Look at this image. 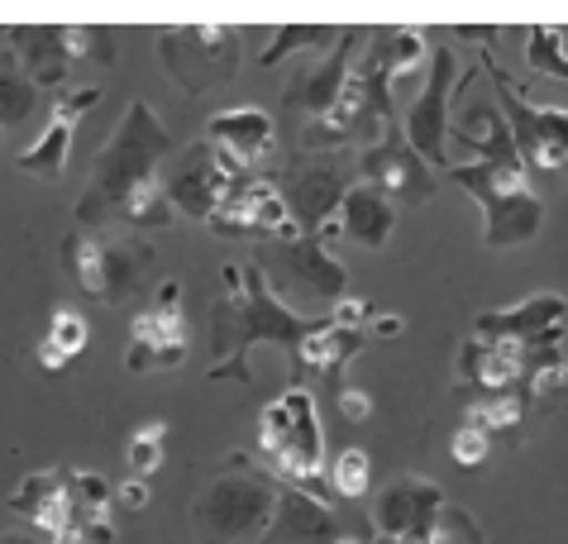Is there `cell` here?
<instances>
[{
    "label": "cell",
    "instance_id": "31",
    "mask_svg": "<svg viewBox=\"0 0 568 544\" xmlns=\"http://www.w3.org/2000/svg\"><path fill=\"white\" fill-rule=\"evenodd\" d=\"M373 483V463L363 450H339L335 463H329V492L335 502H363V492Z\"/></svg>",
    "mask_w": 568,
    "mask_h": 544
},
{
    "label": "cell",
    "instance_id": "14",
    "mask_svg": "<svg viewBox=\"0 0 568 544\" xmlns=\"http://www.w3.org/2000/svg\"><path fill=\"white\" fill-rule=\"evenodd\" d=\"M211 230L225 239L267 234V239H277V244H296V239H302V230H296V220L287 211V197H282L277 178H267V172H254V178H244L230 191L225 205L211 215Z\"/></svg>",
    "mask_w": 568,
    "mask_h": 544
},
{
    "label": "cell",
    "instance_id": "5",
    "mask_svg": "<svg viewBox=\"0 0 568 544\" xmlns=\"http://www.w3.org/2000/svg\"><path fill=\"white\" fill-rule=\"evenodd\" d=\"M449 178L483 205V244L511 249L530 244L545 225V201L530 191L526 172H501L493 163H454Z\"/></svg>",
    "mask_w": 568,
    "mask_h": 544
},
{
    "label": "cell",
    "instance_id": "39",
    "mask_svg": "<svg viewBox=\"0 0 568 544\" xmlns=\"http://www.w3.org/2000/svg\"><path fill=\"white\" fill-rule=\"evenodd\" d=\"M335 402H339V411H344V421H368V411H373V396L368 392H358V387H339L335 392Z\"/></svg>",
    "mask_w": 568,
    "mask_h": 544
},
{
    "label": "cell",
    "instance_id": "16",
    "mask_svg": "<svg viewBox=\"0 0 568 544\" xmlns=\"http://www.w3.org/2000/svg\"><path fill=\"white\" fill-rule=\"evenodd\" d=\"M101 105V91L97 87H68L53 95V120L49 130L39 134V143H29V149L14 158V168L24 172V178H39V182H58L62 168H68L72 158V139H77V124H82L87 110Z\"/></svg>",
    "mask_w": 568,
    "mask_h": 544
},
{
    "label": "cell",
    "instance_id": "7",
    "mask_svg": "<svg viewBox=\"0 0 568 544\" xmlns=\"http://www.w3.org/2000/svg\"><path fill=\"white\" fill-rule=\"evenodd\" d=\"M483 68L493 77L497 87V101H501V115H507V130H511V143L520 153V168H535V172H549V178H568V110H555V105H530L520 87L501 72V62L493 58V29H483Z\"/></svg>",
    "mask_w": 568,
    "mask_h": 544
},
{
    "label": "cell",
    "instance_id": "35",
    "mask_svg": "<svg viewBox=\"0 0 568 544\" xmlns=\"http://www.w3.org/2000/svg\"><path fill=\"white\" fill-rule=\"evenodd\" d=\"M62 43H68L72 62H115L110 53V29H87V24H62Z\"/></svg>",
    "mask_w": 568,
    "mask_h": 544
},
{
    "label": "cell",
    "instance_id": "28",
    "mask_svg": "<svg viewBox=\"0 0 568 544\" xmlns=\"http://www.w3.org/2000/svg\"><path fill=\"white\" fill-rule=\"evenodd\" d=\"M34 105H39V87L20 72V62H14L10 48H0V130L24 124L34 115Z\"/></svg>",
    "mask_w": 568,
    "mask_h": 544
},
{
    "label": "cell",
    "instance_id": "23",
    "mask_svg": "<svg viewBox=\"0 0 568 544\" xmlns=\"http://www.w3.org/2000/svg\"><path fill=\"white\" fill-rule=\"evenodd\" d=\"M568 320V301L559 292H535L530 301H520L511 311H483L478 315V340H511L526 344L535 334H545L549 325H564Z\"/></svg>",
    "mask_w": 568,
    "mask_h": 544
},
{
    "label": "cell",
    "instance_id": "29",
    "mask_svg": "<svg viewBox=\"0 0 568 544\" xmlns=\"http://www.w3.org/2000/svg\"><path fill=\"white\" fill-rule=\"evenodd\" d=\"M530 402H520L516 392H501V396H478V402L468 406V425L483 430V435H511L520 425V415H526Z\"/></svg>",
    "mask_w": 568,
    "mask_h": 544
},
{
    "label": "cell",
    "instance_id": "33",
    "mask_svg": "<svg viewBox=\"0 0 568 544\" xmlns=\"http://www.w3.org/2000/svg\"><path fill=\"white\" fill-rule=\"evenodd\" d=\"M168 454V425L163 421H149L144 430H134L130 440V477H153L158 463Z\"/></svg>",
    "mask_w": 568,
    "mask_h": 544
},
{
    "label": "cell",
    "instance_id": "40",
    "mask_svg": "<svg viewBox=\"0 0 568 544\" xmlns=\"http://www.w3.org/2000/svg\"><path fill=\"white\" fill-rule=\"evenodd\" d=\"M115 502L130 506V511H144L149 506V477H124V483L115 487Z\"/></svg>",
    "mask_w": 568,
    "mask_h": 544
},
{
    "label": "cell",
    "instance_id": "41",
    "mask_svg": "<svg viewBox=\"0 0 568 544\" xmlns=\"http://www.w3.org/2000/svg\"><path fill=\"white\" fill-rule=\"evenodd\" d=\"M39 367H43V373H62V367H68V359H62L49 340H39Z\"/></svg>",
    "mask_w": 568,
    "mask_h": 544
},
{
    "label": "cell",
    "instance_id": "25",
    "mask_svg": "<svg viewBox=\"0 0 568 544\" xmlns=\"http://www.w3.org/2000/svg\"><path fill=\"white\" fill-rule=\"evenodd\" d=\"M449 134L459 139L464 149L478 153L473 163H493V168H501V172H526V168H520L516 143H511V130H507V115H497L493 105H473V110H464L459 130H449Z\"/></svg>",
    "mask_w": 568,
    "mask_h": 544
},
{
    "label": "cell",
    "instance_id": "10",
    "mask_svg": "<svg viewBox=\"0 0 568 544\" xmlns=\"http://www.w3.org/2000/svg\"><path fill=\"white\" fill-rule=\"evenodd\" d=\"M186 344H192V325L182 315V286L163 282L158 296L130 320V349H124V367L130 373H168V367L186 363Z\"/></svg>",
    "mask_w": 568,
    "mask_h": 544
},
{
    "label": "cell",
    "instance_id": "15",
    "mask_svg": "<svg viewBox=\"0 0 568 544\" xmlns=\"http://www.w3.org/2000/svg\"><path fill=\"white\" fill-rule=\"evenodd\" d=\"M358 172H363V182L373 191H383L392 205H425L439 191V172L406 143L402 124L387 130L373 149L358 153Z\"/></svg>",
    "mask_w": 568,
    "mask_h": 544
},
{
    "label": "cell",
    "instance_id": "17",
    "mask_svg": "<svg viewBox=\"0 0 568 544\" xmlns=\"http://www.w3.org/2000/svg\"><path fill=\"white\" fill-rule=\"evenodd\" d=\"M368 39L363 29H339V43H335V53H325L321 62H311V68L296 72V82L287 87V95H282V110L287 115H306V120H321L329 105L339 101V91L344 82H349V72H354V58H358V43Z\"/></svg>",
    "mask_w": 568,
    "mask_h": 544
},
{
    "label": "cell",
    "instance_id": "18",
    "mask_svg": "<svg viewBox=\"0 0 568 544\" xmlns=\"http://www.w3.org/2000/svg\"><path fill=\"white\" fill-rule=\"evenodd\" d=\"M339 540H344V525L335 516V506L315 502L302 487L277 483V511L263 544H339Z\"/></svg>",
    "mask_w": 568,
    "mask_h": 544
},
{
    "label": "cell",
    "instance_id": "20",
    "mask_svg": "<svg viewBox=\"0 0 568 544\" xmlns=\"http://www.w3.org/2000/svg\"><path fill=\"white\" fill-rule=\"evenodd\" d=\"M10 34V53L20 62V72L34 82L39 91H62L68 87V72H72V58H68V43H62V24H14L6 29Z\"/></svg>",
    "mask_w": 568,
    "mask_h": 544
},
{
    "label": "cell",
    "instance_id": "13",
    "mask_svg": "<svg viewBox=\"0 0 568 544\" xmlns=\"http://www.w3.org/2000/svg\"><path fill=\"white\" fill-rule=\"evenodd\" d=\"M14 516H24V525L43 540H68L87 535V525H97L77 502V487H72V469H39L29 473L20 487L10 492L6 502Z\"/></svg>",
    "mask_w": 568,
    "mask_h": 544
},
{
    "label": "cell",
    "instance_id": "9",
    "mask_svg": "<svg viewBox=\"0 0 568 544\" xmlns=\"http://www.w3.org/2000/svg\"><path fill=\"white\" fill-rule=\"evenodd\" d=\"M244 178H254V172H248L240 158H230L225 149H215L211 139L186 143V149L178 153V163L163 172L172 211H178V215H192V220H206V225H211V215L220 211V205H225V197H230V191L240 187Z\"/></svg>",
    "mask_w": 568,
    "mask_h": 544
},
{
    "label": "cell",
    "instance_id": "42",
    "mask_svg": "<svg viewBox=\"0 0 568 544\" xmlns=\"http://www.w3.org/2000/svg\"><path fill=\"white\" fill-rule=\"evenodd\" d=\"M0 544H49V540L34 535V531H14V535H0Z\"/></svg>",
    "mask_w": 568,
    "mask_h": 544
},
{
    "label": "cell",
    "instance_id": "44",
    "mask_svg": "<svg viewBox=\"0 0 568 544\" xmlns=\"http://www.w3.org/2000/svg\"><path fill=\"white\" fill-rule=\"evenodd\" d=\"M339 544H373V540H354V535H344Z\"/></svg>",
    "mask_w": 568,
    "mask_h": 544
},
{
    "label": "cell",
    "instance_id": "1",
    "mask_svg": "<svg viewBox=\"0 0 568 544\" xmlns=\"http://www.w3.org/2000/svg\"><path fill=\"white\" fill-rule=\"evenodd\" d=\"M172 153V134L153 115L149 101H134L120 115L115 134L101 149L91 168L87 191L77 197V230H168L172 225V201L163 182V163Z\"/></svg>",
    "mask_w": 568,
    "mask_h": 544
},
{
    "label": "cell",
    "instance_id": "37",
    "mask_svg": "<svg viewBox=\"0 0 568 544\" xmlns=\"http://www.w3.org/2000/svg\"><path fill=\"white\" fill-rule=\"evenodd\" d=\"M487 454H493V435H483V430H473V425H464L459 435L449 440V459L459 463V469H478Z\"/></svg>",
    "mask_w": 568,
    "mask_h": 544
},
{
    "label": "cell",
    "instance_id": "21",
    "mask_svg": "<svg viewBox=\"0 0 568 544\" xmlns=\"http://www.w3.org/2000/svg\"><path fill=\"white\" fill-rule=\"evenodd\" d=\"M206 139L215 143V149H225L230 158H240V163L248 172H258L267 158L277 153V130H273V115H263V110L254 105H240V110H220V115H211L206 124Z\"/></svg>",
    "mask_w": 568,
    "mask_h": 544
},
{
    "label": "cell",
    "instance_id": "36",
    "mask_svg": "<svg viewBox=\"0 0 568 544\" xmlns=\"http://www.w3.org/2000/svg\"><path fill=\"white\" fill-rule=\"evenodd\" d=\"M430 544H483V531H478V521H473L468 511L445 502V511H439V521L430 531Z\"/></svg>",
    "mask_w": 568,
    "mask_h": 544
},
{
    "label": "cell",
    "instance_id": "22",
    "mask_svg": "<svg viewBox=\"0 0 568 544\" xmlns=\"http://www.w3.org/2000/svg\"><path fill=\"white\" fill-rule=\"evenodd\" d=\"M277 263L287 272V282H296L302 292L321 296L335 306L339 296H349V272H344L339 259H329L325 253V239H296V244H282L277 249Z\"/></svg>",
    "mask_w": 568,
    "mask_h": 544
},
{
    "label": "cell",
    "instance_id": "3",
    "mask_svg": "<svg viewBox=\"0 0 568 544\" xmlns=\"http://www.w3.org/2000/svg\"><path fill=\"white\" fill-rule=\"evenodd\" d=\"M258 454L267 463V473L287 487L311 492L315 502L335 506L325 469V435H321V415H315V396L306 387H287L277 402H267L258 415Z\"/></svg>",
    "mask_w": 568,
    "mask_h": 544
},
{
    "label": "cell",
    "instance_id": "27",
    "mask_svg": "<svg viewBox=\"0 0 568 544\" xmlns=\"http://www.w3.org/2000/svg\"><path fill=\"white\" fill-rule=\"evenodd\" d=\"M368 53L387 68L392 87H397V95H402V87H412V77L430 62V43H425V29H416V24H406V29L392 24V29H373Z\"/></svg>",
    "mask_w": 568,
    "mask_h": 544
},
{
    "label": "cell",
    "instance_id": "43",
    "mask_svg": "<svg viewBox=\"0 0 568 544\" xmlns=\"http://www.w3.org/2000/svg\"><path fill=\"white\" fill-rule=\"evenodd\" d=\"M373 330H377V334H397V330H402V320H397V315H377V325H373Z\"/></svg>",
    "mask_w": 568,
    "mask_h": 544
},
{
    "label": "cell",
    "instance_id": "32",
    "mask_svg": "<svg viewBox=\"0 0 568 544\" xmlns=\"http://www.w3.org/2000/svg\"><path fill=\"white\" fill-rule=\"evenodd\" d=\"M526 62L545 77H559L568 82V53H564V29H549V24H535L530 39H526Z\"/></svg>",
    "mask_w": 568,
    "mask_h": 544
},
{
    "label": "cell",
    "instance_id": "4",
    "mask_svg": "<svg viewBox=\"0 0 568 544\" xmlns=\"http://www.w3.org/2000/svg\"><path fill=\"white\" fill-rule=\"evenodd\" d=\"M62 268L101 306H130L153 268L144 239H124L115 230H68L62 234Z\"/></svg>",
    "mask_w": 568,
    "mask_h": 544
},
{
    "label": "cell",
    "instance_id": "8",
    "mask_svg": "<svg viewBox=\"0 0 568 544\" xmlns=\"http://www.w3.org/2000/svg\"><path fill=\"white\" fill-rule=\"evenodd\" d=\"M163 68L186 95H201L211 87H225L240 72V29L230 24H182L163 29Z\"/></svg>",
    "mask_w": 568,
    "mask_h": 544
},
{
    "label": "cell",
    "instance_id": "34",
    "mask_svg": "<svg viewBox=\"0 0 568 544\" xmlns=\"http://www.w3.org/2000/svg\"><path fill=\"white\" fill-rule=\"evenodd\" d=\"M43 340H49L58 354L72 363V359L91 344V325H87L82 311H53V325H49V334H43Z\"/></svg>",
    "mask_w": 568,
    "mask_h": 544
},
{
    "label": "cell",
    "instance_id": "2",
    "mask_svg": "<svg viewBox=\"0 0 568 544\" xmlns=\"http://www.w3.org/2000/svg\"><path fill=\"white\" fill-rule=\"evenodd\" d=\"M225 296L211 311V359L220 363H240L254 344H287L296 349L325 325V320H306L296 315L287 301L273 292L263 263H225Z\"/></svg>",
    "mask_w": 568,
    "mask_h": 544
},
{
    "label": "cell",
    "instance_id": "24",
    "mask_svg": "<svg viewBox=\"0 0 568 544\" xmlns=\"http://www.w3.org/2000/svg\"><path fill=\"white\" fill-rule=\"evenodd\" d=\"M363 340H368V330H344V325H329L325 320V325L315 334H306L292 354H296V367H302V373L325 377V387L339 392L344 387V367H349V359L363 349Z\"/></svg>",
    "mask_w": 568,
    "mask_h": 544
},
{
    "label": "cell",
    "instance_id": "12",
    "mask_svg": "<svg viewBox=\"0 0 568 544\" xmlns=\"http://www.w3.org/2000/svg\"><path fill=\"white\" fill-rule=\"evenodd\" d=\"M454 72H459V62H454V48H439L430 53V72H425V82L416 91V101L406 105V124L402 134L406 143L430 163L435 172H449V101H454Z\"/></svg>",
    "mask_w": 568,
    "mask_h": 544
},
{
    "label": "cell",
    "instance_id": "38",
    "mask_svg": "<svg viewBox=\"0 0 568 544\" xmlns=\"http://www.w3.org/2000/svg\"><path fill=\"white\" fill-rule=\"evenodd\" d=\"M329 325L368 330V301H358V296H339V301H335V311H329Z\"/></svg>",
    "mask_w": 568,
    "mask_h": 544
},
{
    "label": "cell",
    "instance_id": "30",
    "mask_svg": "<svg viewBox=\"0 0 568 544\" xmlns=\"http://www.w3.org/2000/svg\"><path fill=\"white\" fill-rule=\"evenodd\" d=\"M329 39H339V29H329V24H282L273 43L258 53V68H277L282 58H292L296 48H325Z\"/></svg>",
    "mask_w": 568,
    "mask_h": 544
},
{
    "label": "cell",
    "instance_id": "19",
    "mask_svg": "<svg viewBox=\"0 0 568 544\" xmlns=\"http://www.w3.org/2000/svg\"><path fill=\"white\" fill-rule=\"evenodd\" d=\"M445 511V492L425 477H397L383 497H377V511H373V525L383 540H406L416 531H430L435 516Z\"/></svg>",
    "mask_w": 568,
    "mask_h": 544
},
{
    "label": "cell",
    "instance_id": "6",
    "mask_svg": "<svg viewBox=\"0 0 568 544\" xmlns=\"http://www.w3.org/2000/svg\"><path fill=\"white\" fill-rule=\"evenodd\" d=\"M277 511V477L267 469L225 473L211 492L196 502L192 521L206 544H263Z\"/></svg>",
    "mask_w": 568,
    "mask_h": 544
},
{
    "label": "cell",
    "instance_id": "26",
    "mask_svg": "<svg viewBox=\"0 0 568 544\" xmlns=\"http://www.w3.org/2000/svg\"><path fill=\"white\" fill-rule=\"evenodd\" d=\"M339 230L363 249H383L392 230H397V205H392L383 191H373L368 182H354L339 205Z\"/></svg>",
    "mask_w": 568,
    "mask_h": 544
},
{
    "label": "cell",
    "instance_id": "11",
    "mask_svg": "<svg viewBox=\"0 0 568 544\" xmlns=\"http://www.w3.org/2000/svg\"><path fill=\"white\" fill-rule=\"evenodd\" d=\"M277 187H282V197H287L296 230L306 239H321L329 225H339V205L354 182H349V168H344L335 153H306L302 163H292L282 172Z\"/></svg>",
    "mask_w": 568,
    "mask_h": 544
}]
</instances>
